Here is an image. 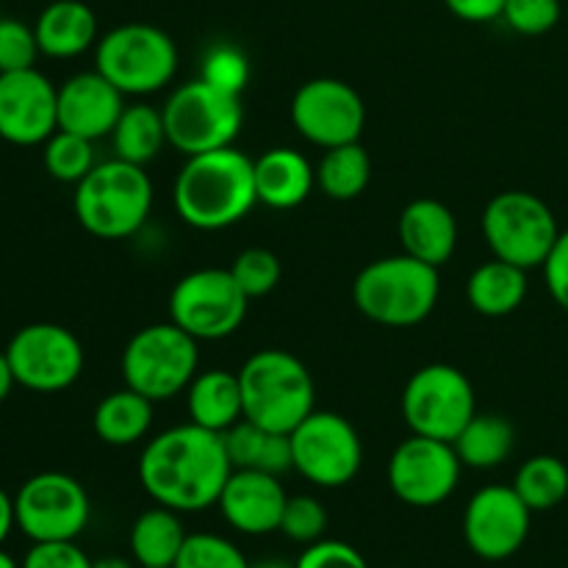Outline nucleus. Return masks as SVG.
<instances>
[{
  "label": "nucleus",
  "mask_w": 568,
  "mask_h": 568,
  "mask_svg": "<svg viewBox=\"0 0 568 568\" xmlns=\"http://www.w3.org/2000/svg\"><path fill=\"white\" fill-rule=\"evenodd\" d=\"M231 471L222 433H211L194 422L153 436L139 458L144 494L178 514H197L220 503Z\"/></svg>",
  "instance_id": "1"
},
{
  "label": "nucleus",
  "mask_w": 568,
  "mask_h": 568,
  "mask_svg": "<svg viewBox=\"0 0 568 568\" xmlns=\"http://www.w3.org/2000/svg\"><path fill=\"white\" fill-rule=\"evenodd\" d=\"M172 200L186 225L197 231H225L242 222L258 203L255 161L233 144L189 155L175 178Z\"/></svg>",
  "instance_id": "2"
},
{
  "label": "nucleus",
  "mask_w": 568,
  "mask_h": 568,
  "mask_svg": "<svg viewBox=\"0 0 568 568\" xmlns=\"http://www.w3.org/2000/svg\"><path fill=\"white\" fill-rule=\"evenodd\" d=\"M438 266L425 264L408 253L372 261L353 283V303L366 320L383 327L419 325L438 305Z\"/></svg>",
  "instance_id": "3"
},
{
  "label": "nucleus",
  "mask_w": 568,
  "mask_h": 568,
  "mask_svg": "<svg viewBox=\"0 0 568 568\" xmlns=\"http://www.w3.org/2000/svg\"><path fill=\"white\" fill-rule=\"evenodd\" d=\"M78 222L98 239H128L148 222L153 209V183L144 166L111 159L94 164V170L75 183L72 197Z\"/></svg>",
  "instance_id": "4"
},
{
  "label": "nucleus",
  "mask_w": 568,
  "mask_h": 568,
  "mask_svg": "<svg viewBox=\"0 0 568 568\" xmlns=\"http://www.w3.org/2000/svg\"><path fill=\"white\" fill-rule=\"evenodd\" d=\"M244 419L275 433H292L314 414L316 388L308 366L286 349H258L239 369Z\"/></svg>",
  "instance_id": "5"
},
{
  "label": "nucleus",
  "mask_w": 568,
  "mask_h": 568,
  "mask_svg": "<svg viewBox=\"0 0 568 568\" xmlns=\"http://www.w3.org/2000/svg\"><path fill=\"white\" fill-rule=\"evenodd\" d=\"M200 366V342L175 322L148 325L122 349V381L153 403L186 392Z\"/></svg>",
  "instance_id": "6"
},
{
  "label": "nucleus",
  "mask_w": 568,
  "mask_h": 568,
  "mask_svg": "<svg viewBox=\"0 0 568 568\" xmlns=\"http://www.w3.org/2000/svg\"><path fill=\"white\" fill-rule=\"evenodd\" d=\"M94 70L109 78L122 94L144 98L161 92L178 72L172 37L148 22H125L98 39Z\"/></svg>",
  "instance_id": "7"
},
{
  "label": "nucleus",
  "mask_w": 568,
  "mask_h": 568,
  "mask_svg": "<svg viewBox=\"0 0 568 568\" xmlns=\"http://www.w3.org/2000/svg\"><path fill=\"white\" fill-rule=\"evenodd\" d=\"M166 142L183 155L231 148L244 125L242 94L222 92L203 78L178 87L161 109Z\"/></svg>",
  "instance_id": "8"
},
{
  "label": "nucleus",
  "mask_w": 568,
  "mask_h": 568,
  "mask_svg": "<svg viewBox=\"0 0 568 568\" xmlns=\"http://www.w3.org/2000/svg\"><path fill=\"white\" fill-rule=\"evenodd\" d=\"M483 236L494 258L521 270H538L560 236L552 209L538 194L499 192L483 211Z\"/></svg>",
  "instance_id": "9"
},
{
  "label": "nucleus",
  "mask_w": 568,
  "mask_h": 568,
  "mask_svg": "<svg viewBox=\"0 0 568 568\" xmlns=\"http://www.w3.org/2000/svg\"><path fill=\"white\" fill-rule=\"evenodd\" d=\"M475 414V388L458 366H422L405 383L403 416L416 436L453 444Z\"/></svg>",
  "instance_id": "10"
},
{
  "label": "nucleus",
  "mask_w": 568,
  "mask_h": 568,
  "mask_svg": "<svg viewBox=\"0 0 568 568\" xmlns=\"http://www.w3.org/2000/svg\"><path fill=\"white\" fill-rule=\"evenodd\" d=\"M250 297L233 281L231 270H194L175 283L170 294V316L197 342H220L233 336L247 320Z\"/></svg>",
  "instance_id": "11"
},
{
  "label": "nucleus",
  "mask_w": 568,
  "mask_h": 568,
  "mask_svg": "<svg viewBox=\"0 0 568 568\" xmlns=\"http://www.w3.org/2000/svg\"><path fill=\"white\" fill-rule=\"evenodd\" d=\"M292 466L320 488H342L358 477L364 444L353 422L333 410H314L292 433Z\"/></svg>",
  "instance_id": "12"
},
{
  "label": "nucleus",
  "mask_w": 568,
  "mask_h": 568,
  "mask_svg": "<svg viewBox=\"0 0 568 568\" xmlns=\"http://www.w3.org/2000/svg\"><path fill=\"white\" fill-rule=\"evenodd\" d=\"M17 527L31 544L75 541L89 525L92 503L75 477L64 471H39L14 494Z\"/></svg>",
  "instance_id": "13"
},
{
  "label": "nucleus",
  "mask_w": 568,
  "mask_h": 568,
  "mask_svg": "<svg viewBox=\"0 0 568 568\" xmlns=\"http://www.w3.org/2000/svg\"><path fill=\"white\" fill-rule=\"evenodd\" d=\"M11 372L17 386L37 394H55L70 388L83 372V347L72 331L55 322H33L11 336L9 347Z\"/></svg>",
  "instance_id": "14"
},
{
  "label": "nucleus",
  "mask_w": 568,
  "mask_h": 568,
  "mask_svg": "<svg viewBox=\"0 0 568 568\" xmlns=\"http://www.w3.org/2000/svg\"><path fill=\"white\" fill-rule=\"evenodd\" d=\"M458 453L449 442L410 436L388 458V488L399 503L410 508H436L447 503L460 483Z\"/></svg>",
  "instance_id": "15"
},
{
  "label": "nucleus",
  "mask_w": 568,
  "mask_h": 568,
  "mask_svg": "<svg viewBox=\"0 0 568 568\" xmlns=\"http://www.w3.org/2000/svg\"><path fill=\"white\" fill-rule=\"evenodd\" d=\"M292 122L305 142L331 150L358 142L366 125V105L349 83L314 78L294 92Z\"/></svg>",
  "instance_id": "16"
},
{
  "label": "nucleus",
  "mask_w": 568,
  "mask_h": 568,
  "mask_svg": "<svg viewBox=\"0 0 568 568\" xmlns=\"http://www.w3.org/2000/svg\"><path fill=\"white\" fill-rule=\"evenodd\" d=\"M532 510L514 486H486L464 510V538L477 558L488 564L508 560L530 536Z\"/></svg>",
  "instance_id": "17"
},
{
  "label": "nucleus",
  "mask_w": 568,
  "mask_h": 568,
  "mask_svg": "<svg viewBox=\"0 0 568 568\" xmlns=\"http://www.w3.org/2000/svg\"><path fill=\"white\" fill-rule=\"evenodd\" d=\"M59 131V89L31 67L0 72V139L17 148L44 144Z\"/></svg>",
  "instance_id": "18"
},
{
  "label": "nucleus",
  "mask_w": 568,
  "mask_h": 568,
  "mask_svg": "<svg viewBox=\"0 0 568 568\" xmlns=\"http://www.w3.org/2000/svg\"><path fill=\"white\" fill-rule=\"evenodd\" d=\"M286 488L281 477L253 469H233L220 494V510L242 536H270L281 530L286 510Z\"/></svg>",
  "instance_id": "19"
},
{
  "label": "nucleus",
  "mask_w": 568,
  "mask_h": 568,
  "mask_svg": "<svg viewBox=\"0 0 568 568\" xmlns=\"http://www.w3.org/2000/svg\"><path fill=\"white\" fill-rule=\"evenodd\" d=\"M125 111V94L98 70L78 72L59 87V128L92 142L111 136Z\"/></svg>",
  "instance_id": "20"
},
{
  "label": "nucleus",
  "mask_w": 568,
  "mask_h": 568,
  "mask_svg": "<svg viewBox=\"0 0 568 568\" xmlns=\"http://www.w3.org/2000/svg\"><path fill=\"white\" fill-rule=\"evenodd\" d=\"M397 231L405 253L438 270L458 247V222L442 200L419 197L405 205Z\"/></svg>",
  "instance_id": "21"
},
{
  "label": "nucleus",
  "mask_w": 568,
  "mask_h": 568,
  "mask_svg": "<svg viewBox=\"0 0 568 568\" xmlns=\"http://www.w3.org/2000/svg\"><path fill=\"white\" fill-rule=\"evenodd\" d=\"M316 186V166L308 155L292 148H272L255 159V192L258 203L275 211L297 209Z\"/></svg>",
  "instance_id": "22"
},
{
  "label": "nucleus",
  "mask_w": 568,
  "mask_h": 568,
  "mask_svg": "<svg viewBox=\"0 0 568 568\" xmlns=\"http://www.w3.org/2000/svg\"><path fill=\"white\" fill-rule=\"evenodd\" d=\"M42 55L75 59L98 44V17L81 0H53L33 22Z\"/></svg>",
  "instance_id": "23"
},
{
  "label": "nucleus",
  "mask_w": 568,
  "mask_h": 568,
  "mask_svg": "<svg viewBox=\"0 0 568 568\" xmlns=\"http://www.w3.org/2000/svg\"><path fill=\"white\" fill-rule=\"evenodd\" d=\"M189 422L205 427L211 433L231 430L236 422L244 419L242 383L239 372L209 369L194 375L186 388Z\"/></svg>",
  "instance_id": "24"
},
{
  "label": "nucleus",
  "mask_w": 568,
  "mask_h": 568,
  "mask_svg": "<svg viewBox=\"0 0 568 568\" xmlns=\"http://www.w3.org/2000/svg\"><path fill=\"white\" fill-rule=\"evenodd\" d=\"M222 438H225V449L233 469L266 471V475L275 477L294 469L288 433L266 430V427L255 425V422L242 419L231 430L222 433Z\"/></svg>",
  "instance_id": "25"
},
{
  "label": "nucleus",
  "mask_w": 568,
  "mask_h": 568,
  "mask_svg": "<svg viewBox=\"0 0 568 568\" xmlns=\"http://www.w3.org/2000/svg\"><path fill=\"white\" fill-rule=\"evenodd\" d=\"M189 532L181 514L164 505H153L136 516L131 527V555L142 568H172Z\"/></svg>",
  "instance_id": "26"
},
{
  "label": "nucleus",
  "mask_w": 568,
  "mask_h": 568,
  "mask_svg": "<svg viewBox=\"0 0 568 568\" xmlns=\"http://www.w3.org/2000/svg\"><path fill=\"white\" fill-rule=\"evenodd\" d=\"M153 399L133 388H120L103 397L94 408V433L109 447H131L142 442L153 427Z\"/></svg>",
  "instance_id": "27"
},
{
  "label": "nucleus",
  "mask_w": 568,
  "mask_h": 568,
  "mask_svg": "<svg viewBox=\"0 0 568 568\" xmlns=\"http://www.w3.org/2000/svg\"><path fill=\"white\" fill-rule=\"evenodd\" d=\"M527 270L491 258L477 266L466 283L469 305L483 316H508L525 303L527 297Z\"/></svg>",
  "instance_id": "28"
},
{
  "label": "nucleus",
  "mask_w": 568,
  "mask_h": 568,
  "mask_svg": "<svg viewBox=\"0 0 568 568\" xmlns=\"http://www.w3.org/2000/svg\"><path fill=\"white\" fill-rule=\"evenodd\" d=\"M516 444L514 425L499 414H475L453 447L469 469H497L510 458Z\"/></svg>",
  "instance_id": "29"
},
{
  "label": "nucleus",
  "mask_w": 568,
  "mask_h": 568,
  "mask_svg": "<svg viewBox=\"0 0 568 568\" xmlns=\"http://www.w3.org/2000/svg\"><path fill=\"white\" fill-rule=\"evenodd\" d=\"M111 144H114V159L131 161L136 166H148L166 142L164 114L148 103L125 105L120 122L111 131Z\"/></svg>",
  "instance_id": "30"
},
{
  "label": "nucleus",
  "mask_w": 568,
  "mask_h": 568,
  "mask_svg": "<svg viewBox=\"0 0 568 568\" xmlns=\"http://www.w3.org/2000/svg\"><path fill=\"white\" fill-rule=\"evenodd\" d=\"M372 181V159L361 142L338 144L325 150L316 166V186L331 200L347 203L361 197Z\"/></svg>",
  "instance_id": "31"
},
{
  "label": "nucleus",
  "mask_w": 568,
  "mask_h": 568,
  "mask_svg": "<svg viewBox=\"0 0 568 568\" xmlns=\"http://www.w3.org/2000/svg\"><path fill=\"white\" fill-rule=\"evenodd\" d=\"M514 488L532 514L558 508L568 497V466L555 455H536L519 466Z\"/></svg>",
  "instance_id": "32"
},
{
  "label": "nucleus",
  "mask_w": 568,
  "mask_h": 568,
  "mask_svg": "<svg viewBox=\"0 0 568 568\" xmlns=\"http://www.w3.org/2000/svg\"><path fill=\"white\" fill-rule=\"evenodd\" d=\"M92 144V139L78 136V133L61 131L59 128L42 144V161L48 175L61 183H81L94 170V164H98Z\"/></svg>",
  "instance_id": "33"
},
{
  "label": "nucleus",
  "mask_w": 568,
  "mask_h": 568,
  "mask_svg": "<svg viewBox=\"0 0 568 568\" xmlns=\"http://www.w3.org/2000/svg\"><path fill=\"white\" fill-rule=\"evenodd\" d=\"M172 568H250L242 549L216 532H192Z\"/></svg>",
  "instance_id": "34"
},
{
  "label": "nucleus",
  "mask_w": 568,
  "mask_h": 568,
  "mask_svg": "<svg viewBox=\"0 0 568 568\" xmlns=\"http://www.w3.org/2000/svg\"><path fill=\"white\" fill-rule=\"evenodd\" d=\"M281 258L266 247H250L233 258L231 275L250 300L266 297L281 283Z\"/></svg>",
  "instance_id": "35"
},
{
  "label": "nucleus",
  "mask_w": 568,
  "mask_h": 568,
  "mask_svg": "<svg viewBox=\"0 0 568 568\" xmlns=\"http://www.w3.org/2000/svg\"><path fill=\"white\" fill-rule=\"evenodd\" d=\"M281 532L294 544H316L325 538L327 532V510L316 497L300 494V497H288L286 510L281 519Z\"/></svg>",
  "instance_id": "36"
},
{
  "label": "nucleus",
  "mask_w": 568,
  "mask_h": 568,
  "mask_svg": "<svg viewBox=\"0 0 568 568\" xmlns=\"http://www.w3.org/2000/svg\"><path fill=\"white\" fill-rule=\"evenodd\" d=\"M203 78L211 87L222 89V92L242 94L247 87L250 64L247 55L233 44H214L203 59Z\"/></svg>",
  "instance_id": "37"
},
{
  "label": "nucleus",
  "mask_w": 568,
  "mask_h": 568,
  "mask_svg": "<svg viewBox=\"0 0 568 568\" xmlns=\"http://www.w3.org/2000/svg\"><path fill=\"white\" fill-rule=\"evenodd\" d=\"M37 31L14 17H0V72H20L37 67Z\"/></svg>",
  "instance_id": "38"
},
{
  "label": "nucleus",
  "mask_w": 568,
  "mask_h": 568,
  "mask_svg": "<svg viewBox=\"0 0 568 568\" xmlns=\"http://www.w3.org/2000/svg\"><path fill=\"white\" fill-rule=\"evenodd\" d=\"M560 0H508L503 20L521 37H541L560 22Z\"/></svg>",
  "instance_id": "39"
},
{
  "label": "nucleus",
  "mask_w": 568,
  "mask_h": 568,
  "mask_svg": "<svg viewBox=\"0 0 568 568\" xmlns=\"http://www.w3.org/2000/svg\"><path fill=\"white\" fill-rule=\"evenodd\" d=\"M294 568H369V564L349 544L336 541V538H322V541L308 544L303 549Z\"/></svg>",
  "instance_id": "40"
},
{
  "label": "nucleus",
  "mask_w": 568,
  "mask_h": 568,
  "mask_svg": "<svg viewBox=\"0 0 568 568\" xmlns=\"http://www.w3.org/2000/svg\"><path fill=\"white\" fill-rule=\"evenodd\" d=\"M22 568H92V560L75 541H42L31 544Z\"/></svg>",
  "instance_id": "41"
},
{
  "label": "nucleus",
  "mask_w": 568,
  "mask_h": 568,
  "mask_svg": "<svg viewBox=\"0 0 568 568\" xmlns=\"http://www.w3.org/2000/svg\"><path fill=\"white\" fill-rule=\"evenodd\" d=\"M544 281H547L549 294L560 308L568 311V231H560L558 242L549 250L544 261Z\"/></svg>",
  "instance_id": "42"
},
{
  "label": "nucleus",
  "mask_w": 568,
  "mask_h": 568,
  "mask_svg": "<svg viewBox=\"0 0 568 568\" xmlns=\"http://www.w3.org/2000/svg\"><path fill=\"white\" fill-rule=\"evenodd\" d=\"M444 3L464 22H491L503 17L508 0H444Z\"/></svg>",
  "instance_id": "43"
},
{
  "label": "nucleus",
  "mask_w": 568,
  "mask_h": 568,
  "mask_svg": "<svg viewBox=\"0 0 568 568\" xmlns=\"http://www.w3.org/2000/svg\"><path fill=\"white\" fill-rule=\"evenodd\" d=\"M17 527V516H14V497H9L6 488H0V547L6 544V538L11 536V530Z\"/></svg>",
  "instance_id": "44"
},
{
  "label": "nucleus",
  "mask_w": 568,
  "mask_h": 568,
  "mask_svg": "<svg viewBox=\"0 0 568 568\" xmlns=\"http://www.w3.org/2000/svg\"><path fill=\"white\" fill-rule=\"evenodd\" d=\"M17 386V377L14 372H11V364H9V355H6V349L0 353V403H6L11 394V388Z\"/></svg>",
  "instance_id": "45"
},
{
  "label": "nucleus",
  "mask_w": 568,
  "mask_h": 568,
  "mask_svg": "<svg viewBox=\"0 0 568 568\" xmlns=\"http://www.w3.org/2000/svg\"><path fill=\"white\" fill-rule=\"evenodd\" d=\"M92 568H136L128 558L122 555H105V558L92 560Z\"/></svg>",
  "instance_id": "46"
},
{
  "label": "nucleus",
  "mask_w": 568,
  "mask_h": 568,
  "mask_svg": "<svg viewBox=\"0 0 568 568\" xmlns=\"http://www.w3.org/2000/svg\"><path fill=\"white\" fill-rule=\"evenodd\" d=\"M250 568H294V566L286 564V560L270 558V560H261V564H250Z\"/></svg>",
  "instance_id": "47"
},
{
  "label": "nucleus",
  "mask_w": 568,
  "mask_h": 568,
  "mask_svg": "<svg viewBox=\"0 0 568 568\" xmlns=\"http://www.w3.org/2000/svg\"><path fill=\"white\" fill-rule=\"evenodd\" d=\"M0 568H22V564H17V560L11 558L3 547H0Z\"/></svg>",
  "instance_id": "48"
},
{
  "label": "nucleus",
  "mask_w": 568,
  "mask_h": 568,
  "mask_svg": "<svg viewBox=\"0 0 568 568\" xmlns=\"http://www.w3.org/2000/svg\"><path fill=\"white\" fill-rule=\"evenodd\" d=\"M139 568H142V566H139Z\"/></svg>",
  "instance_id": "49"
}]
</instances>
